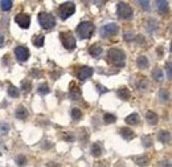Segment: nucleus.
Returning <instances> with one entry per match:
<instances>
[{
    "label": "nucleus",
    "mask_w": 172,
    "mask_h": 167,
    "mask_svg": "<svg viewBox=\"0 0 172 167\" xmlns=\"http://www.w3.org/2000/svg\"><path fill=\"white\" fill-rule=\"evenodd\" d=\"M107 58H109L110 62L117 65L118 68H123L124 64H126V55H124V52L117 48H111L107 52Z\"/></svg>",
    "instance_id": "f257e3e1"
},
{
    "label": "nucleus",
    "mask_w": 172,
    "mask_h": 167,
    "mask_svg": "<svg viewBox=\"0 0 172 167\" xmlns=\"http://www.w3.org/2000/svg\"><path fill=\"white\" fill-rule=\"evenodd\" d=\"M94 29H95V27L93 23H90V21H82V23L77 27L76 31H77L80 39H89V37H92V35L94 33Z\"/></svg>",
    "instance_id": "f03ea898"
},
{
    "label": "nucleus",
    "mask_w": 172,
    "mask_h": 167,
    "mask_svg": "<svg viewBox=\"0 0 172 167\" xmlns=\"http://www.w3.org/2000/svg\"><path fill=\"white\" fill-rule=\"evenodd\" d=\"M38 23L44 29H52L56 25V19L53 15L41 12V13H38Z\"/></svg>",
    "instance_id": "7ed1b4c3"
},
{
    "label": "nucleus",
    "mask_w": 172,
    "mask_h": 167,
    "mask_svg": "<svg viewBox=\"0 0 172 167\" xmlns=\"http://www.w3.org/2000/svg\"><path fill=\"white\" fill-rule=\"evenodd\" d=\"M74 12H76V4L73 1H66V3H62L58 7V13H60V18L62 20H66L68 18H70Z\"/></svg>",
    "instance_id": "20e7f679"
},
{
    "label": "nucleus",
    "mask_w": 172,
    "mask_h": 167,
    "mask_svg": "<svg viewBox=\"0 0 172 167\" xmlns=\"http://www.w3.org/2000/svg\"><path fill=\"white\" fill-rule=\"evenodd\" d=\"M60 40H61V44H62L68 51H73V49L76 48V39H74V36L72 35V32L70 31L61 32Z\"/></svg>",
    "instance_id": "39448f33"
},
{
    "label": "nucleus",
    "mask_w": 172,
    "mask_h": 167,
    "mask_svg": "<svg viewBox=\"0 0 172 167\" xmlns=\"http://www.w3.org/2000/svg\"><path fill=\"white\" fill-rule=\"evenodd\" d=\"M117 13L119 16V19H123V20H127L132 16L134 11H132L131 6L129 3H124V1H120L118 3V7H117Z\"/></svg>",
    "instance_id": "423d86ee"
},
{
    "label": "nucleus",
    "mask_w": 172,
    "mask_h": 167,
    "mask_svg": "<svg viewBox=\"0 0 172 167\" xmlns=\"http://www.w3.org/2000/svg\"><path fill=\"white\" fill-rule=\"evenodd\" d=\"M119 31V27L115 23H109L106 25H103L102 29H101V36L102 37H110V36H114L118 33Z\"/></svg>",
    "instance_id": "0eeeda50"
},
{
    "label": "nucleus",
    "mask_w": 172,
    "mask_h": 167,
    "mask_svg": "<svg viewBox=\"0 0 172 167\" xmlns=\"http://www.w3.org/2000/svg\"><path fill=\"white\" fill-rule=\"evenodd\" d=\"M93 73H94V69L90 68V66H80L77 70V77H78V80L85 81L89 77H92Z\"/></svg>",
    "instance_id": "6e6552de"
},
{
    "label": "nucleus",
    "mask_w": 172,
    "mask_h": 167,
    "mask_svg": "<svg viewBox=\"0 0 172 167\" xmlns=\"http://www.w3.org/2000/svg\"><path fill=\"white\" fill-rule=\"evenodd\" d=\"M15 55H16L17 60L24 62V61H27L29 58V51L25 46H16L15 48Z\"/></svg>",
    "instance_id": "1a4fd4ad"
},
{
    "label": "nucleus",
    "mask_w": 172,
    "mask_h": 167,
    "mask_svg": "<svg viewBox=\"0 0 172 167\" xmlns=\"http://www.w3.org/2000/svg\"><path fill=\"white\" fill-rule=\"evenodd\" d=\"M15 21H16L21 28H29V24H31V18H29V15L27 13H19L16 15V18H15Z\"/></svg>",
    "instance_id": "9d476101"
},
{
    "label": "nucleus",
    "mask_w": 172,
    "mask_h": 167,
    "mask_svg": "<svg viewBox=\"0 0 172 167\" xmlns=\"http://www.w3.org/2000/svg\"><path fill=\"white\" fill-rule=\"evenodd\" d=\"M69 95H70V98H72V100H74V101H78V100H81V90H80V88H78L74 82L70 84Z\"/></svg>",
    "instance_id": "9b49d317"
},
{
    "label": "nucleus",
    "mask_w": 172,
    "mask_h": 167,
    "mask_svg": "<svg viewBox=\"0 0 172 167\" xmlns=\"http://www.w3.org/2000/svg\"><path fill=\"white\" fill-rule=\"evenodd\" d=\"M119 133L126 141H131L135 137V133L132 131L131 129H129V127H122V129H119Z\"/></svg>",
    "instance_id": "f8f14e48"
},
{
    "label": "nucleus",
    "mask_w": 172,
    "mask_h": 167,
    "mask_svg": "<svg viewBox=\"0 0 172 167\" xmlns=\"http://www.w3.org/2000/svg\"><path fill=\"white\" fill-rule=\"evenodd\" d=\"M90 151H92V155L93 156H101L102 155V153H103V149H102V146H101L98 142H95V143H93L92 145V147H90Z\"/></svg>",
    "instance_id": "ddd939ff"
},
{
    "label": "nucleus",
    "mask_w": 172,
    "mask_h": 167,
    "mask_svg": "<svg viewBox=\"0 0 172 167\" xmlns=\"http://www.w3.org/2000/svg\"><path fill=\"white\" fill-rule=\"evenodd\" d=\"M136 65H138L139 69H147L148 65H150V61H148V58H147L146 56H139L138 60H136Z\"/></svg>",
    "instance_id": "4468645a"
},
{
    "label": "nucleus",
    "mask_w": 172,
    "mask_h": 167,
    "mask_svg": "<svg viewBox=\"0 0 172 167\" xmlns=\"http://www.w3.org/2000/svg\"><path fill=\"white\" fill-rule=\"evenodd\" d=\"M89 53L93 56V57H99L102 55V46L99 44H94L89 48Z\"/></svg>",
    "instance_id": "2eb2a0df"
},
{
    "label": "nucleus",
    "mask_w": 172,
    "mask_h": 167,
    "mask_svg": "<svg viewBox=\"0 0 172 167\" xmlns=\"http://www.w3.org/2000/svg\"><path fill=\"white\" fill-rule=\"evenodd\" d=\"M158 139L160 142H163V143H169V142H171V133L167 131V130H162V131L159 133Z\"/></svg>",
    "instance_id": "dca6fc26"
},
{
    "label": "nucleus",
    "mask_w": 172,
    "mask_h": 167,
    "mask_svg": "<svg viewBox=\"0 0 172 167\" xmlns=\"http://www.w3.org/2000/svg\"><path fill=\"white\" fill-rule=\"evenodd\" d=\"M117 94L120 100H124V101L130 100V97H131V93H130V90L127 89V88H120V89H118Z\"/></svg>",
    "instance_id": "f3484780"
},
{
    "label": "nucleus",
    "mask_w": 172,
    "mask_h": 167,
    "mask_svg": "<svg viewBox=\"0 0 172 167\" xmlns=\"http://www.w3.org/2000/svg\"><path fill=\"white\" fill-rule=\"evenodd\" d=\"M146 118H147V121H148L150 125H156L159 121V117L155 114L154 112H151V110H148V112L146 113Z\"/></svg>",
    "instance_id": "a211bd4d"
},
{
    "label": "nucleus",
    "mask_w": 172,
    "mask_h": 167,
    "mask_svg": "<svg viewBox=\"0 0 172 167\" xmlns=\"http://www.w3.org/2000/svg\"><path fill=\"white\" fill-rule=\"evenodd\" d=\"M132 161H134L135 163L138 164V166H141V167L147 166V164H148V158H147V156H144V155H141V156H132Z\"/></svg>",
    "instance_id": "6ab92c4d"
},
{
    "label": "nucleus",
    "mask_w": 172,
    "mask_h": 167,
    "mask_svg": "<svg viewBox=\"0 0 172 167\" xmlns=\"http://www.w3.org/2000/svg\"><path fill=\"white\" fill-rule=\"evenodd\" d=\"M16 117L19 119H25L27 117H28V110L24 106H19L16 109Z\"/></svg>",
    "instance_id": "aec40b11"
},
{
    "label": "nucleus",
    "mask_w": 172,
    "mask_h": 167,
    "mask_svg": "<svg viewBox=\"0 0 172 167\" xmlns=\"http://www.w3.org/2000/svg\"><path fill=\"white\" fill-rule=\"evenodd\" d=\"M126 123L127 125H138L139 123V115L136 113H132L129 117H126Z\"/></svg>",
    "instance_id": "412c9836"
},
{
    "label": "nucleus",
    "mask_w": 172,
    "mask_h": 167,
    "mask_svg": "<svg viewBox=\"0 0 172 167\" xmlns=\"http://www.w3.org/2000/svg\"><path fill=\"white\" fill-rule=\"evenodd\" d=\"M44 41H45V39H44L43 35H36L33 39H32V43H33V45L37 46V48H41V46H44Z\"/></svg>",
    "instance_id": "4be33fe9"
},
{
    "label": "nucleus",
    "mask_w": 172,
    "mask_h": 167,
    "mask_svg": "<svg viewBox=\"0 0 172 167\" xmlns=\"http://www.w3.org/2000/svg\"><path fill=\"white\" fill-rule=\"evenodd\" d=\"M152 77H154V80H155V81H158V82H160V81L164 78L163 72H162V69L156 68V69H155L154 72H152Z\"/></svg>",
    "instance_id": "5701e85b"
},
{
    "label": "nucleus",
    "mask_w": 172,
    "mask_h": 167,
    "mask_svg": "<svg viewBox=\"0 0 172 167\" xmlns=\"http://www.w3.org/2000/svg\"><path fill=\"white\" fill-rule=\"evenodd\" d=\"M12 4H13V3H12L11 0H3V1H0V8L3 9L4 12L9 11V9L12 8Z\"/></svg>",
    "instance_id": "b1692460"
},
{
    "label": "nucleus",
    "mask_w": 172,
    "mask_h": 167,
    "mask_svg": "<svg viewBox=\"0 0 172 167\" xmlns=\"http://www.w3.org/2000/svg\"><path fill=\"white\" fill-rule=\"evenodd\" d=\"M156 7H158L160 13H166L167 8H168V3L167 1H156Z\"/></svg>",
    "instance_id": "393cba45"
},
{
    "label": "nucleus",
    "mask_w": 172,
    "mask_h": 167,
    "mask_svg": "<svg viewBox=\"0 0 172 167\" xmlns=\"http://www.w3.org/2000/svg\"><path fill=\"white\" fill-rule=\"evenodd\" d=\"M103 121L105 123H114L117 121V117L114 114H110V113H106V114L103 115Z\"/></svg>",
    "instance_id": "a878e982"
},
{
    "label": "nucleus",
    "mask_w": 172,
    "mask_h": 167,
    "mask_svg": "<svg viewBox=\"0 0 172 167\" xmlns=\"http://www.w3.org/2000/svg\"><path fill=\"white\" fill-rule=\"evenodd\" d=\"M159 97L163 102H168L169 101V92L168 89H162L160 93H159Z\"/></svg>",
    "instance_id": "bb28decb"
},
{
    "label": "nucleus",
    "mask_w": 172,
    "mask_h": 167,
    "mask_svg": "<svg viewBox=\"0 0 172 167\" xmlns=\"http://www.w3.org/2000/svg\"><path fill=\"white\" fill-rule=\"evenodd\" d=\"M81 117H82V112H81V109H78V107L72 109V118L74 119V121L81 119Z\"/></svg>",
    "instance_id": "cd10ccee"
},
{
    "label": "nucleus",
    "mask_w": 172,
    "mask_h": 167,
    "mask_svg": "<svg viewBox=\"0 0 172 167\" xmlns=\"http://www.w3.org/2000/svg\"><path fill=\"white\" fill-rule=\"evenodd\" d=\"M8 94L11 95V97H13V98H17L19 95H20V92H19V89H17V88H15V86H12V85H9V88H8Z\"/></svg>",
    "instance_id": "c85d7f7f"
},
{
    "label": "nucleus",
    "mask_w": 172,
    "mask_h": 167,
    "mask_svg": "<svg viewBox=\"0 0 172 167\" xmlns=\"http://www.w3.org/2000/svg\"><path fill=\"white\" fill-rule=\"evenodd\" d=\"M37 92H38V93H40V94L45 95V94H48V93H49V92H50V89H49V86H48V85H46V84H41L40 86H38Z\"/></svg>",
    "instance_id": "c756f323"
},
{
    "label": "nucleus",
    "mask_w": 172,
    "mask_h": 167,
    "mask_svg": "<svg viewBox=\"0 0 172 167\" xmlns=\"http://www.w3.org/2000/svg\"><path fill=\"white\" fill-rule=\"evenodd\" d=\"M21 89L24 90V92H31L32 89V82L28 80H24L23 82H21Z\"/></svg>",
    "instance_id": "7c9ffc66"
},
{
    "label": "nucleus",
    "mask_w": 172,
    "mask_h": 167,
    "mask_svg": "<svg viewBox=\"0 0 172 167\" xmlns=\"http://www.w3.org/2000/svg\"><path fill=\"white\" fill-rule=\"evenodd\" d=\"M142 142H143L144 147H151L152 146V138L151 137H148V135L143 137V138H142Z\"/></svg>",
    "instance_id": "2f4dec72"
},
{
    "label": "nucleus",
    "mask_w": 172,
    "mask_h": 167,
    "mask_svg": "<svg viewBox=\"0 0 172 167\" xmlns=\"http://www.w3.org/2000/svg\"><path fill=\"white\" fill-rule=\"evenodd\" d=\"M16 163L19 164L20 167H23V166H25V163H27V158L24 155H19L16 158Z\"/></svg>",
    "instance_id": "473e14b6"
},
{
    "label": "nucleus",
    "mask_w": 172,
    "mask_h": 167,
    "mask_svg": "<svg viewBox=\"0 0 172 167\" xmlns=\"http://www.w3.org/2000/svg\"><path fill=\"white\" fill-rule=\"evenodd\" d=\"M138 86H139V89H141V90H146V88L148 86V84H147L146 80H142L141 82H139V85H138Z\"/></svg>",
    "instance_id": "72a5a7b5"
},
{
    "label": "nucleus",
    "mask_w": 172,
    "mask_h": 167,
    "mask_svg": "<svg viewBox=\"0 0 172 167\" xmlns=\"http://www.w3.org/2000/svg\"><path fill=\"white\" fill-rule=\"evenodd\" d=\"M138 3L141 4V6L143 7L146 11H148V9H150V1H138Z\"/></svg>",
    "instance_id": "f704fd0d"
},
{
    "label": "nucleus",
    "mask_w": 172,
    "mask_h": 167,
    "mask_svg": "<svg viewBox=\"0 0 172 167\" xmlns=\"http://www.w3.org/2000/svg\"><path fill=\"white\" fill-rule=\"evenodd\" d=\"M8 125H6V123H3L1 125V126H0V130H1V133H3V134H6V133H8Z\"/></svg>",
    "instance_id": "c9c22d12"
},
{
    "label": "nucleus",
    "mask_w": 172,
    "mask_h": 167,
    "mask_svg": "<svg viewBox=\"0 0 172 167\" xmlns=\"http://www.w3.org/2000/svg\"><path fill=\"white\" fill-rule=\"evenodd\" d=\"M167 77L171 80V62H167Z\"/></svg>",
    "instance_id": "e433bc0d"
},
{
    "label": "nucleus",
    "mask_w": 172,
    "mask_h": 167,
    "mask_svg": "<svg viewBox=\"0 0 172 167\" xmlns=\"http://www.w3.org/2000/svg\"><path fill=\"white\" fill-rule=\"evenodd\" d=\"M123 37H124V40H126V41H131V40H134V36H132V33H126V35H124Z\"/></svg>",
    "instance_id": "4c0bfd02"
},
{
    "label": "nucleus",
    "mask_w": 172,
    "mask_h": 167,
    "mask_svg": "<svg viewBox=\"0 0 172 167\" xmlns=\"http://www.w3.org/2000/svg\"><path fill=\"white\" fill-rule=\"evenodd\" d=\"M46 166H48V167H60V163H56V162H49Z\"/></svg>",
    "instance_id": "58836bf2"
},
{
    "label": "nucleus",
    "mask_w": 172,
    "mask_h": 167,
    "mask_svg": "<svg viewBox=\"0 0 172 167\" xmlns=\"http://www.w3.org/2000/svg\"><path fill=\"white\" fill-rule=\"evenodd\" d=\"M3 44H4V37L0 35V46H3Z\"/></svg>",
    "instance_id": "ea45409f"
}]
</instances>
